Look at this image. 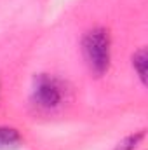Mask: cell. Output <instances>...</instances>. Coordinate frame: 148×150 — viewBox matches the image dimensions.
Returning a JSON list of instances; mask_svg holds the SVG:
<instances>
[{
	"label": "cell",
	"instance_id": "cell-1",
	"mask_svg": "<svg viewBox=\"0 0 148 150\" xmlns=\"http://www.w3.org/2000/svg\"><path fill=\"white\" fill-rule=\"evenodd\" d=\"M84 58L89 68L96 75H103L110 65V35L103 28H94L87 32L82 40Z\"/></svg>",
	"mask_w": 148,
	"mask_h": 150
},
{
	"label": "cell",
	"instance_id": "cell-2",
	"mask_svg": "<svg viewBox=\"0 0 148 150\" xmlns=\"http://www.w3.org/2000/svg\"><path fill=\"white\" fill-rule=\"evenodd\" d=\"M32 100L42 110H54L61 107L65 100V86L51 75H38L33 84Z\"/></svg>",
	"mask_w": 148,
	"mask_h": 150
},
{
	"label": "cell",
	"instance_id": "cell-3",
	"mask_svg": "<svg viewBox=\"0 0 148 150\" xmlns=\"http://www.w3.org/2000/svg\"><path fill=\"white\" fill-rule=\"evenodd\" d=\"M21 145V134L12 127H0V150H14Z\"/></svg>",
	"mask_w": 148,
	"mask_h": 150
},
{
	"label": "cell",
	"instance_id": "cell-4",
	"mask_svg": "<svg viewBox=\"0 0 148 150\" xmlns=\"http://www.w3.org/2000/svg\"><path fill=\"white\" fill-rule=\"evenodd\" d=\"M132 67L136 68V72L140 75V79L145 82V74H147V54L145 51H138L134 56H132Z\"/></svg>",
	"mask_w": 148,
	"mask_h": 150
},
{
	"label": "cell",
	"instance_id": "cell-5",
	"mask_svg": "<svg viewBox=\"0 0 148 150\" xmlns=\"http://www.w3.org/2000/svg\"><path fill=\"white\" fill-rule=\"evenodd\" d=\"M140 138H141V134H138V136H131L127 143H120V145H118V150H132V145L136 147V143L140 142Z\"/></svg>",
	"mask_w": 148,
	"mask_h": 150
}]
</instances>
